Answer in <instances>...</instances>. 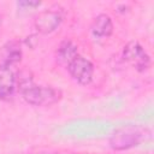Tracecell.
Listing matches in <instances>:
<instances>
[{"label":"cell","mask_w":154,"mask_h":154,"mask_svg":"<svg viewBox=\"0 0 154 154\" xmlns=\"http://www.w3.org/2000/svg\"><path fill=\"white\" fill-rule=\"evenodd\" d=\"M17 87L22 97L32 106H51L61 99V91L46 85H38L32 77L26 73L17 78Z\"/></svg>","instance_id":"6da1fadb"},{"label":"cell","mask_w":154,"mask_h":154,"mask_svg":"<svg viewBox=\"0 0 154 154\" xmlns=\"http://www.w3.org/2000/svg\"><path fill=\"white\" fill-rule=\"evenodd\" d=\"M149 131L146 128L143 129L136 125H126L117 129L112 134L109 138V146L114 150H126L136 147L138 143L146 140Z\"/></svg>","instance_id":"7a4b0ae2"},{"label":"cell","mask_w":154,"mask_h":154,"mask_svg":"<svg viewBox=\"0 0 154 154\" xmlns=\"http://www.w3.org/2000/svg\"><path fill=\"white\" fill-rule=\"evenodd\" d=\"M63 10L64 8L60 7L59 5H53L41 11L34 20L35 29L40 34H51L54 30H57L64 20Z\"/></svg>","instance_id":"3957f363"},{"label":"cell","mask_w":154,"mask_h":154,"mask_svg":"<svg viewBox=\"0 0 154 154\" xmlns=\"http://www.w3.org/2000/svg\"><path fill=\"white\" fill-rule=\"evenodd\" d=\"M123 60L130 64L140 72L148 70L152 65V60L147 51L137 41H130L123 48Z\"/></svg>","instance_id":"277c9868"},{"label":"cell","mask_w":154,"mask_h":154,"mask_svg":"<svg viewBox=\"0 0 154 154\" xmlns=\"http://www.w3.org/2000/svg\"><path fill=\"white\" fill-rule=\"evenodd\" d=\"M67 72L71 78L81 85H88L94 76V65L93 63L84 58L83 55L78 54L67 66Z\"/></svg>","instance_id":"5b68a950"},{"label":"cell","mask_w":154,"mask_h":154,"mask_svg":"<svg viewBox=\"0 0 154 154\" xmlns=\"http://www.w3.org/2000/svg\"><path fill=\"white\" fill-rule=\"evenodd\" d=\"M17 88V77L11 66L0 64V100H11Z\"/></svg>","instance_id":"8992f818"},{"label":"cell","mask_w":154,"mask_h":154,"mask_svg":"<svg viewBox=\"0 0 154 154\" xmlns=\"http://www.w3.org/2000/svg\"><path fill=\"white\" fill-rule=\"evenodd\" d=\"M77 45L71 40H64L60 42L58 49H57V61L60 65L67 66L77 55L78 49Z\"/></svg>","instance_id":"52a82bcc"},{"label":"cell","mask_w":154,"mask_h":154,"mask_svg":"<svg viewBox=\"0 0 154 154\" xmlns=\"http://www.w3.org/2000/svg\"><path fill=\"white\" fill-rule=\"evenodd\" d=\"M90 30L96 37H108L113 32V22L108 14L101 13L93 20Z\"/></svg>","instance_id":"ba28073f"},{"label":"cell","mask_w":154,"mask_h":154,"mask_svg":"<svg viewBox=\"0 0 154 154\" xmlns=\"http://www.w3.org/2000/svg\"><path fill=\"white\" fill-rule=\"evenodd\" d=\"M2 55V65L11 66L18 63L22 58V49H20V43L18 41H10L7 42L1 51Z\"/></svg>","instance_id":"9c48e42d"},{"label":"cell","mask_w":154,"mask_h":154,"mask_svg":"<svg viewBox=\"0 0 154 154\" xmlns=\"http://www.w3.org/2000/svg\"><path fill=\"white\" fill-rule=\"evenodd\" d=\"M28 154H59L58 150H51V149H40L36 152H30Z\"/></svg>","instance_id":"30bf717a"},{"label":"cell","mask_w":154,"mask_h":154,"mask_svg":"<svg viewBox=\"0 0 154 154\" xmlns=\"http://www.w3.org/2000/svg\"><path fill=\"white\" fill-rule=\"evenodd\" d=\"M59 154H93V153H82V152H59Z\"/></svg>","instance_id":"8fae6325"},{"label":"cell","mask_w":154,"mask_h":154,"mask_svg":"<svg viewBox=\"0 0 154 154\" xmlns=\"http://www.w3.org/2000/svg\"><path fill=\"white\" fill-rule=\"evenodd\" d=\"M19 5H25V6H38L40 2H19Z\"/></svg>","instance_id":"7c38bea8"},{"label":"cell","mask_w":154,"mask_h":154,"mask_svg":"<svg viewBox=\"0 0 154 154\" xmlns=\"http://www.w3.org/2000/svg\"><path fill=\"white\" fill-rule=\"evenodd\" d=\"M1 26H2V17L0 16V31H1Z\"/></svg>","instance_id":"4fadbf2b"}]
</instances>
